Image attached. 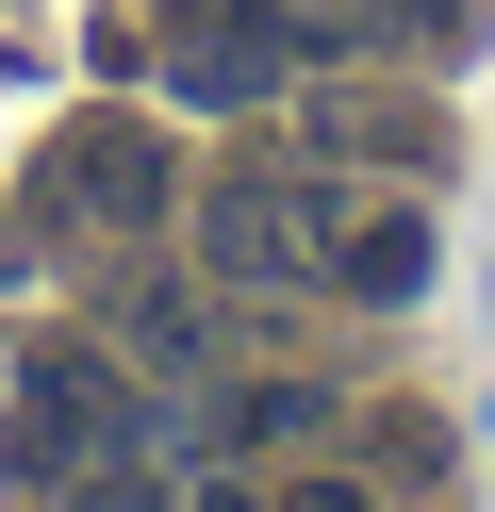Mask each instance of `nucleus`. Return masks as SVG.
<instances>
[{
    "instance_id": "1",
    "label": "nucleus",
    "mask_w": 495,
    "mask_h": 512,
    "mask_svg": "<svg viewBox=\"0 0 495 512\" xmlns=\"http://www.w3.org/2000/svg\"><path fill=\"white\" fill-rule=\"evenodd\" d=\"M0 479L17 496H83V479H132V397L83 364V347H33L17 413H0Z\"/></svg>"
},
{
    "instance_id": "2",
    "label": "nucleus",
    "mask_w": 495,
    "mask_h": 512,
    "mask_svg": "<svg viewBox=\"0 0 495 512\" xmlns=\"http://www.w3.org/2000/svg\"><path fill=\"white\" fill-rule=\"evenodd\" d=\"M314 232H330V166H215V199H198L215 281H281V298H314Z\"/></svg>"
},
{
    "instance_id": "3",
    "label": "nucleus",
    "mask_w": 495,
    "mask_h": 512,
    "mask_svg": "<svg viewBox=\"0 0 495 512\" xmlns=\"http://www.w3.org/2000/svg\"><path fill=\"white\" fill-rule=\"evenodd\" d=\"M281 67H297L281 0H182V17H165V83H182V100H264Z\"/></svg>"
},
{
    "instance_id": "4",
    "label": "nucleus",
    "mask_w": 495,
    "mask_h": 512,
    "mask_svg": "<svg viewBox=\"0 0 495 512\" xmlns=\"http://www.w3.org/2000/svg\"><path fill=\"white\" fill-rule=\"evenodd\" d=\"M429 281V215L380 199V182H330V232H314V298H413Z\"/></svg>"
},
{
    "instance_id": "5",
    "label": "nucleus",
    "mask_w": 495,
    "mask_h": 512,
    "mask_svg": "<svg viewBox=\"0 0 495 512\" xmlns=\"http://www.w3.org/2000/svg\"><path fill=\"white\" fill-rule=\"evenodd\" d=\"M50 199H83V215H116V232H149V215H165V149L132 133V116H83V133L50 149Z\"/></svg>"
},
{
    "instance_id": "6",
    "label": "nucleus",
    "mask_w": 495,
    "mask_h": 512,
    "mask_svg": "<svg viewBox=\"0 0 495 512\" xmlns=\"http://www.w3.org/2000/svg\"><path fill=\"white\" fill-rule=\"evenodd\" d=\"M314 133H330V149H396V166H429V149H446L429 116H396V100H330Z\"/></svg>"
},
{
    "instance_id": "7",
    "label": "nucleus",
    "mask_w": 495,
    "mask_h": 512,
    "mask_svg": "<svg viewBox=\"0 0 495 512\" xmlns=\"http://www.w3.org/2000/svg\"><path fill=\"white\" fill-rule=\"evenodd\" d=\"M297 512H363V496H347V479H297Z\"/></svg>"
},
{
    "instance_id": "8",
    "label": "nucleus",
    "mask_w": 495,
    "mask_h": 512,
    "mask_svg": "<svg viewBox=\"0 0 495 512\" xmlns=\"http://www.w3.org/2000/svg\"><path fill=\"white\" fill-rule=\"evenodd\" d=\"M198 512H264V496H198Z\"/></svg>"
}]
</instances>
